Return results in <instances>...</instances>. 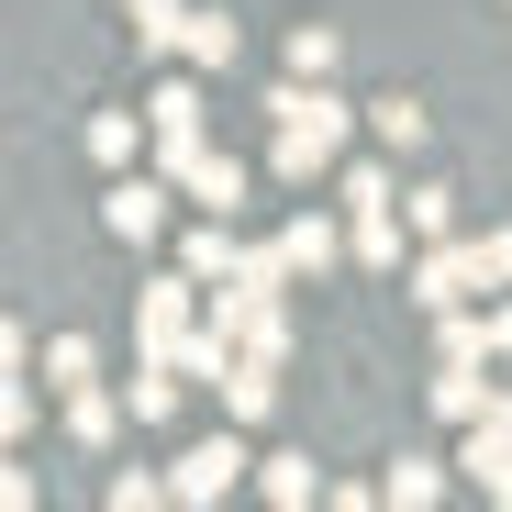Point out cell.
Here are the masks:
<instances>
[{"label":"cell","mask_w":512,"mask_h":512,"mask_svg":"<svg viewBox=\"0 0 512 512\" xmlns=\"http://www.w3.org/2000/svg\"><path fill=\"white\" fill-rule=\"evenodd\" d=\"M167 156V179H179L201 212H245V156H212V134L201 145H156Z\"/></svg>","instance_id":"3"},{"label":"cell","mask_w":512,"mask_h":512,"mask_svg":"<svg viewBox=\"0 0 512 512\" xmlns=\"http://www.w3.org/2000/svg\"><path fill=\"white\" fill-rule=\"evenodd\" d=\"M490 423H501V435H512V390H501V401H490Z\"/></svg>","instance_id":"30"},{"label":"cell","mask_w":512,"mask_h":512,"mask_svg":"<svg viewBox=\"0 0 512 512\" xmlns=\"http://www.w3.org/2000/svg\"><path fill=\"white\" fill-rule=\"evenodd\" d=\"M268 123H279V179H323V167H346V101L323 90V78H290L268 90Z\"/></svg>","instance_id":"1"},{"label":"cell","mask_w":512,"mask_h":512,"mask_svg":"<svg viewBox=\"0 0 512 512\" xmlns=\"http://www.w3.org/2000/svg\"><path fill=\"white\" fill-rule=\"evenodd\" d=\"M101 234L112 245H156L167 234V179H112L101 190Z\"/></svg>","instance_id":"6"},{"label":"cell","mask_w":512,"mask_h":512,"mask_svg":"<svg viewBox=\"0 0 512 512\" xmlns=\"http://www.w3.org/2000/svg\"><path fill=\"white\" fill-rule=\"evenodd\" d=\"M412 301H423V312L479 301V256H468V234H446V245H423V256H412Z\"/></svg>","instance_id":"5"},{"label":"cell","mask_w":512,"mask_h":512,"mask_svg":"<svg viewBox=\"0 0 512 512\" xmlns=\"http://www.w3.org/2000/svg\"><path fill=\"white\" fill-rule=\"evenodd\" d=\"M245 468H256V457H245V423H223V435H201L179 468H167V490H179V501H223Z\"/></svg>","instance_id":"4"},{"label":"cell","mask_w":512,"mask_h":512,"mask_svg":"<svg viewBox=\"0 0 512 512\" xmlns=\"http://www.w3.org/2000/svg\"><path fill=\"white\" fill-rule=\"evenodd\" d=\"M468 256H479V290H512V223H490V234H468Z\"/></svg>","instance_id":"27"},{"label":"cell","mask_w":512,"mask_h":512,"mask_svg":"<svg viewBox=\"0 0 512 512\" xmlns=\"http://www.w3.org/2000/svg\"><path fill=\"white\" fill-rule=\"evenodd\" d=\"M435 357H479V368H490V357H501V346H490V312H468V301L435 312Z\"/></svg>","instance_id":"16"},{"label":"cell","mask_w":512,"mask_h":512,"mask_svg":"<svg viewBox=\"0 0 512 512\" xmlns=\"http://www.w3.org/2000/svg\"><path fill=\"white\" fill-rule=\"evenodd\" d=\"M279 245H290V268H301V279H323L334 256H357V234H334L323 212H290V223H279Z\"/></svg>","instance_id":"10"},{"label":"cell","mask_w":512,"mask_h":512,"mask_svg":"<svg viewBox=\"0 0 512 512\" xmlns=\"http://www.w3.org/2000/svg\"><path fill=\"white\" fill-rule=\"evenodd\" d=\"M123 12H134V0H123Z\"/></svg>","instance_id":"31"},{"label":"cell","mask_w":512,"mask_h":512,"mask_svg":"<svg viewBox=\"0 0 512 512\" xmlns=\"http://www.w3.org/2000/svg\"><path fill=\"white\" fill-rule=\"evenodd\" d=\"M112 512H156V501H179V490H167L156 468H112V490H101Z\"/></svg>","instance_id":"25"},{"label":"cell","mask_w":512,"mask_h":512,"mask_svg":"<svg viewBox=\"0 0 512 512\" xmlns=\"http://www.w3.org/2000/svg\"><path fill=\"white\" fill-rule=\"evenodd\" d=\"M179 34H190L179 0H134V45H145V56H179Z\"/></svg>","instance_id":"20"},{"label":"cell","mask_w":512,"mask_h":512,"mask_svg":"<svg viewBox=\"0 0 512 512\" xmlns=\"http://www.w3.org/2000/svg\"><path fill=\"white\" fill-rule=\"evenodd\" d=\"M390 512H423V501H446V457H390Z\"/></svg>","instance_id":"15"},{"label":"cell","mask_w":512,"mask_h":512,"mask_svg":"<svg viewBox=\"0 0 512 512\" xmlns=\"http://www.w3.org/2000/svg\"><path fill=\"white\" fill-rule=\"evenodd\" d=\"M179 379H190V368H167V357H145V368L123 379V401H134V423H167V412H179Z\"/></svg>","instance_id":"14"},{"label":"cell","mask_w":512,"mask_h":512,"mask_svg":"<svg viewBox=\"0 0 512 512\" xmlns=\"http://www.w3.org/2000/svg\"><path fill=\"white\" fill-rule=\"evenodd\" d=\"M256 490H268L279 512H301V501H323V468H312V457H268V468H256Z\"/></svg>","instance_id":"18"},{"label":"cell","mask_w":512,"mask_h":512,"mask_svg":"<svg viewBox=\"0 0 512 512\" xmlns=\"http://www.w3.org/2000/svg\"><path fill=\"white\" fill-rule=\"evenodd\" d=\"M179 268H190V279H234V268H245V245H234V212H201V234L179 245Z\"/></svg>","instance_id":"13"},{"label":"cell","mask_w":512,"mask_h":512,"mask_svg":"<svg viewBox=\"0 0 512 512\" xmlns=\"http://www.w3.org/2000/svg\"><path fill=\"white\" fill-rule=\"evenodd\" d=\"M368 123H379V145H390V156H412V145H423V101H412V90H390Z\"/></svg>","instance_id":"23"},{"label":"cell","mask_w":512,"mask_h":512,"mask_svg":"<svg viewBox=\"0 0 512 512\" xmlns=\"http://www.w3.org/2000/svg\"><path fill=\"white\" fill-rule=\"evenodd\" d=\"M457 468H468V479H479V490H490V501L512 512V435H501V423H468V446H457Z\"/></svg>","instance_id":"11"},{"label":"cell","mask_w":512,"mask_h":512,"mask_svg":"<svg viewBox=\"0 0 512 512\" xmlns=\"http://www.w3.org/2000/svg\"><path fill=\"white\" fill-rule=\"evenodd\" d=\"M390 201V167H346V212H379Z\"/></svg>","instance_id":"28"},{"label":"cell","mask_w":512,"mask_h":512,"mask_svg":"<svg viewBox=\"0 0 512 512\" xmlns=\"http://www.w3.org/2000/svg\"><path fill=\"white\" fill-rule=\"evenodd\" d=\"M401 223H412V212H390V201L346 223V234H357V268H401Z\"/></svg>","instance_id":"17"},{"label":"cell","mask_w":512,"mask_h":512,"mask_svg":"<svg viewBox=\"0 0 512 512\" xmlns=\"http://www.w3.org/2000/svg\"><path fill=\"white\" fill-rule=\"evenodd\" d=\"M145 123H156V145H201V90H190V78H156Z\"/></svg>","instance_id":"12"},{"label":"cell","mask_w":512,"mask_h":512,"mask_svg":"<svg viewBox=\"0 0 512 512\" xmlns=\"http://www.w3.org/2000/svg\"><path fill=\"white\" fill-rule=\"evenodd\" d=\"M490 346L512 357V301H501V290H490Z\"/></svg>","instance_id":"29"},{"label":"cell","mask_w":512,"mask_h":512,"mask_svg":"<svg viewBox=\"0 0 512 512\" xmlns=\"http://www.w3.org/2000/svg\"><path fill=\"white\" fill-rule=\"evenodd\" d=\"M45 379H56V390H90V379H101L90 334H56V346H45Z\"/></svg>","instance_id":"24"},{"label":"cell","mask_w":512,"mask_h":512,"mask_svg":"<svg viewBox=\"0 0 512 512\" xmlns=\"http://www.w3.org/2000/svg\"><path fill=\"white\" fill-rule=\"evenodd\" d=\"M212 390H223V423H268V412H279V368H268V357H234Z\"/></svg>","instance_id":"8"},{"label":"cell","mask_w":512,"mask_h":512,"mask_svg":"<svg viewBox=\"0 0 512 512\" xmlns=\"http://www.w3.org/2000/svg\"><path fill=\"white\" fill-rule=\"evenodd\" d=\"M401 212H412V234H423V245H446V234H457V190H412Z\"/></svg>","instance_id":"26"},{"label":"cell","mask_w":512,"mask_h":512,"mask_svg":"<svg viewBox=\"0 0 512 512\" xmlns=\"http://www.w3.org/2000/svg\"><path fill=\"white\" fill-rule=\"evenodd\" d=\"M179 56H190V67H234V23H223V12H190Z\"/></svg>","instance_id":"22"},{"label":"cell","mask_w":512,"mask_h":512,"mask_svg":"<svg viewBox=\"0 0 512 512\" xmlns=\"http://www.w3.org/2000/svg\"><path fill=\"white\" fill-rule=\"evenodd\" d=\"M334 56H346L334 23H290V78H334Z\"/></svg>","instance_id":"21"},{"label":"cell","mask_w":512,"mask_h":512,"mask_svg":"<svg viewBox=\"0 0 512 512\" xmlns=\"http://www.w3.org/2000/svg\"><path fill=\"white\" fill-rule=\"evenodd\" d=\"M134 334H145V357L190 368V346H201V279H190V268H179V279H156V290L134 301Z\"/></svg>","instance_id":"2"},{"label":"cell","mask_w":512,"mask_h":512,"mask_svg":"<svg viewBox=\"0 0 512 512\" xmlns=\"http://www.w3.org/2000/svg\"><path fill=\"white\" fill-rule=\"evenodd\" d=\"M490 401H501V390L479 379V357H435V412H446V423H490Z\"/></svg>","instance_id":"9"},{"label":"cell","mask_w":512,"mask_h":512,"mask_svg":"<svg viewBox=\"0 0 512 512\" xmlns=\"http://www.w3.org/2000/svg\"><path fill=\"white\" fill-rule=\"evenodd\" d=\"M145 134H156L145 112H90V156H101V167H134V145H145Z\"/></svg>","instance_id":"19"},{"label":"cell","mask_w":512,"mask_h":512,"mask_svg":"<svg viewBox=\"0 0 512 512\" xmlns=\"http://www.w3.org/2000/svg\"><path fill=\"white\" fill-rule=\"evenodd\" d=\"M123 423H134L123 390H101V379H90V390H67V446H90V457H101V446H123Z\"/></svg>","instance_id":"7"}]
</instances>
